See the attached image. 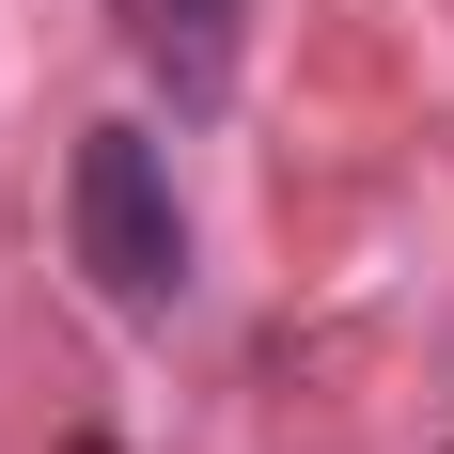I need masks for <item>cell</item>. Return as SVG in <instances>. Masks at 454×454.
<instances>
[{
    "instance_id": "cell-1",
    "label": "cell",
    "mask_w": 454,
    "mask_h": 454,
    "mask_svg": "<svg viewBox=\"0 0 454 454\" xmlns=\"http://www.w3.org/2000/svg\"><path fill=\"white\" fill-rule=\"evenodd\" d=\"M63 235H79L94 298L126 329H157L188 298V220H173V173H157L141 126H79V157H63Z\"/></svg>"
},
{
    "instance_id": "cell-2",
    "label": "cell",
    "mask_w": 454,
    "mask_h": 454,
    "mask_svg": "<svg viewBox=\"0 0 454 454\" xmlns=\"http://www.w3.org/2000/svg\"><path fill=\"white\" fill-rule=\"evenodd\" d=\"M110 16H126L141 79L173 94V110H220L235 94V16H251V0H110Z\"/></svg>"
}]
</instances>
